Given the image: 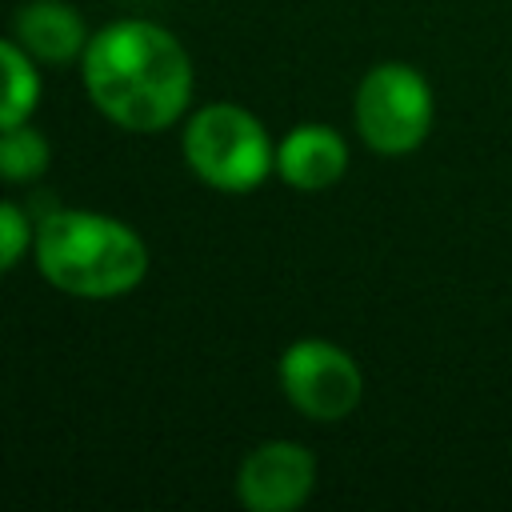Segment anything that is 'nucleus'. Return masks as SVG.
Returning a JSON list of instances; mask_svg holds the SVG:
<instances>
[{"label": "nucleus", "mask_w": 512, "mask_h": 512, "mask_svg": "<svg viewBox=\"0 0 512 512\" xmlns=\"http://www.w3.org/2000/svg\"><path fill=\"white\" fill-rule=\"evenodd\" d=\"M92 104L128 132H156L180 120L192 96V64L180 40L148 20H116L84 48Z\"/></svg>", "instance_id": "nucleus-1"}, {"label": "nucleus", "mask_w": 512, "mask_h": 512, "mask_svg": "<svg viewBox=\"0 0 512 512\" xmlns=\"http://www.w3.org/2000/svg\"><path fill=\"white\" fill-rule=\"evenodd\" d=\"M36 264L60 292L108 300L132 292L148 272L140 236L100 212H52L36 232Z\"/></svg>", "instance_id": "nucleus-2"}, {"label": "nucleus", "mask_w": 512, "mask_h": 512, "mask_svg": "<svg viewBox=\"0 0 512 512\" xmlns=\"http://www.w3.org/2000/svg\"><path fill=\"white\" fill-rule=\"evenodd\" d=\"M184 160L204 184L220 192H248L276 164L260 120L236 104H208L188 120Z\"/></svg>", "instance_id": "nucleus-3"}, {"label": "nucleus", "mask_w": 512, "mask_h": 512, "mask_svg": "<svg viewBox=\"0 0 512 512\" xmlns=\"http://www.w3.org/2000/svg\"><path fill=\"white\" fill-rule=\"evenodd\" d=\"M352 116H356L360 140L372 152L408 156L428 140L436 104H432L428 80L412 64L384 60L360 80L356 100H352Z\"/></svg>", "instance_id": "nucleus-4"}, {"label": "nucleus", "mask_w": 512, "mask_h": 512, "mask_svg": "<svg viewBox=\"0 0 512 512\" xmlns=\"http://www.w3.org/2000/svg\"><path fill=\"white\" fill-rule=\"evenodd\" d=\"M280 388L308 420H344L360 396V364L332 340H296L280 356Z\"/></svg>", "instance_id": "nucleus-5"}, {"label": "nucleus", "mask_w": 512, "mask_h": 512, "mask_svg": "<svg viewBox=\"0 0 512 512\" xmlns=\"http://www.w3.org/2000/svg\"><path fill=\"white\" fill-rule=\"evenodd\" d=\"M312 484L316 460L292 440H268L252 448L236 476V492L248 512H292L308 500Z\"/></svg>", "instance_id": "nucleus-6"}, {"label": "nucleus", "mask_w": 512, "mask_h": 512, "mask_svg": "<svg viewBox=\"0 0 512 512\" xmlns=\"http://www.w3.org/2000/svg\"><path fill=\"white\" fill-rule=\"evenodd\" d=\"M276 168H280V176L292 188L320 192V188H328V184H336L344 176V168H348V144L328 124H300L276 148Z\"/></svg>", "instance_id": "nucleus-7"}, {"label": "nucleus", "mask_w": 512, "mask_h": 512, "mask_svg": "<svg viewBox=\"0 0 512 512\" xmlns=\"http://www.w3.org/2000/svg\"><path fill=\"white\" fill-rule=\"evenodd\" d=\"M16 32L20 44L44 60V64H68L72 56H80L88 48L84 40V20L56 0H32L16 12Z\"/></svg>", "instance_id": "nucleus-8"}, {"label": "nucleus", "mask_w": 512, "mask_h": 512, "mask_svg": "<svg viewBox=\"0 0 512 512\" xmlns=\"http://www.w3.org/2000/svg\"><path fill=\"white\" fill-rule=\"evenodd\" d=\"M40 100V80H36V68L28 64V56L0 40V132L4 128H16L32 116Z\"/></svg>", "instance_id": "nucleus-9"}, {"label": "nucleus", "mask_w": 512, "mask_h": 512, "mask_svg": "<svg viewBox=\"0 0 512 512\" xmlns=\"http://www.w3.org/2000/svg\"><path fill=\"white\" fill-rule=\"evenodd\" d=\"M48 168V144L40 132L16 124L0 132V176L8 180H32Z\"/></svg>", "instance_id": "nucleus-10"}, {"label": "nucleus", "mask_w": 512, "mask_h": 512, "mask_svg": "<svg viewBox=\"0 0 512 512\" xmlns=\"http://www.w3.org/2000/svg\"><path fill=\"white\" fill-rule=\"evenodd\" d=\"M28 248V220L20 208L0 204V272H8Z\"/></svg>", "instance_id": "nucleus-11"}]
</instances>
